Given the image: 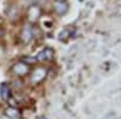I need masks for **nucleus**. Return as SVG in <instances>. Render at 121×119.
I'll return each mask as SVG.
<instances>
[{
	"label": "nucleus",
	"instance_id": "4",
	"mask_svg": "<svg viewBox=\"0 0 121 119\" xmlns=\"http://www.w3.org/2000/svg\"><path fill=\"white\" fill-rule=\"evenodd\" d=\"M3 35H4V30H3V29H1V28H0V37H1Z\"/></svg>",
	"mask_w": 121,
	"mask_h": 119
},
{
	"label": "nucleus",
	"instance_id": "1",
	"mask_svg": "<svg viewBox=\"0 0 121 119\" xmlns=\"http://www.w3.org/2000/svg\"><path fill=\"white\" fill-rule=\"evenodd\" d=\"M13 70H15V72H16L17 75L23 76V75H26V73L28 72V65L22 64V63H18V64H16V65H15Z\"/></svg>",
	"mask_w": 121,
	"mask_h": 119
},
{
	"label": "nucleus",
	"instance_id": "3",
	"mask_svg": "<svg viewBox=\"0 0 121 119\" xmlns=\"http://www.w3.org/2000/svg\"><path fill=\"white\" fill-rule=\"evenodd\" d=\"M45 70H44V69H38V70L34 72V75H33V77H32V81L35 83H38V82H40V81H41V79L45 77Z\"/></svg>",
	"mask_w": 121,
	"mask_h": 119
},
{
	"label": "nucleus",
	"instance_id": "6",
	"mask_svg": "<svg viewBox=\"0 0 121 119\" xmlns=\"http://www.w3.org/2000/svg\"><path fill=\"white\" fill-rule=\"evenodd\" d=\"M0 1H1V0H0Z\"/></svg>",
	"mask_w": 121,
	"mask_h": 119
},
{
	"label": "nucleus",
	"instance_id": "2",
	"mask_svg": "<svg viewBox=\"0 0 121 119\" xmlns=\"http://www.w3.org/2000/svg\"><path fill=\"white\" fill-rule=\"evenodd\" d=\"M0 95H1V99L4 101H7V99L10 97V89L6 83H3L0 87Z\"/></svg>",
	"mask_w": 121,
	"mask_h": 119
},
{
	"label": "nucleus",
	"instance_id": "5",
	"mask_svg": "<svg viewBox=\"0 0 121 119\" xmlns=\"http://www.w3.org/2000/svg\"><path fill=\"white\" fill-rule=\"evenodd\" d=\"M59 1H62V0H59Z\"/></svg>",
	"mask_w": 121,
	"mask_h": 119
}]
</instances>
